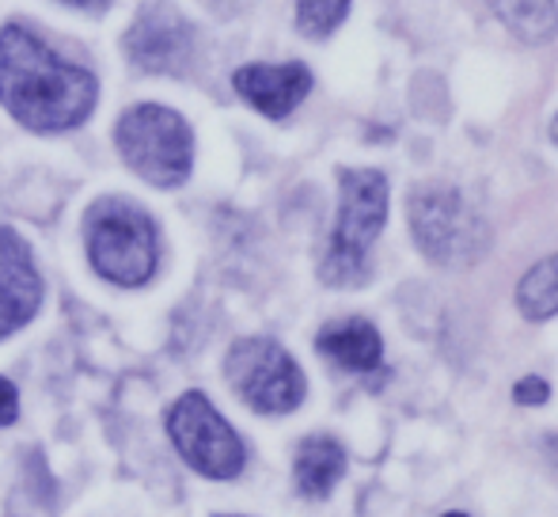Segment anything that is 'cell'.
Masks as SVG:
<instances>
[{"mask_svg":"<svg viewBox=\"0 0 558 517\" xmlns=\"http://www.w3.org/2000/svg\"><path fill=\"white\" fill-rule=\"evenodd\" d=\"M99 99L88 69L58 58L38 35L20 23L0 31V104L15 122L38 133L81 127Z\"/></svg>","mask_w":558,"mask_h":517,"instance_id":"1","label":"cell"},{"mask_svg":"<svg viewBox=\"0 0 558 517\" xmlns=\"http://www.w3.org/2000/svg\"><path fill=\"white\" fill-rule=\"evenodd\" d=\"M388 225V179L376 168L338 171V217L319 278L327 286H361L368 281V252Z\"/></svg>","mask_w":558,"mask_h":517,"instance_id":"2","label":"cell"},{"mask_svg":"<svg viewBox=\"0 0 558 517\" xmlns=\"http://www.w3.org/2000/svg\"><path fill=\"white\" fill-rule=\"evenodd\" d=\"M407 221L418 252L434 266L463 270L478 263L490 248V225L452 183H418L407 194Z\"/></svg>","mask_w":558,"mask_h":517,"instance_id":"3","label":"cell"},{"mask_svg":"<svg viewBox=\"0 0 558 517\" xmlns=\"http://www.w3.org/2000/svg\"><path fill=\"white\" fill-rule=\"evenodd\" d=\"M88 258L114 286H145L156 274V225L125 199H99L84 217Z\"/></svg>","mask_w":558,"mask_h":517,"instance_id":"4","label":"cell"},{"mask_svg":"<svg viewBox=\"0 0 558 517\" xmlns=\"http://www.w3.org/2000/svg\"><path fill=\"white\" fill-rule=\"evenodd\" d=\"M118 153L153 187H179L191 176L194 137L183 115L160 104H137L118 119Z\"/></svg>","mask_w":558,"mask_h":517,"instance_id":"5","label":"cell"},{"mask_svg":"<svg viewBox=\"0 0 558 517\" xmlns=\"http://www.w3.org/2000/svg\"><path fill=\"white\" fill-rule=\"evenodd\" d=\"M225 373L243 404L263 414L296 411L304 404V392H308L301 365L274 339H240L228 350Z\"/></svg>","mask_w":558,"mask_h":517,"instance_id":"6","label":"cell"},{"mask_svg":"<svg viewBox=\"0 0 558 517\" xmlns=\"http://www.w3.org/2000/svg\"><path fill=\"white\" fill-rule=\"evenodd\" d=\"M168 430L175 449L183 453V460L194 472L209 476V480H232L243 472V442L232 426L217 414V407L209 404L202 392H186L168 414Z\"/></svg>","mask_w":558,"mask_h":517,"instance_id":"7","label":"cell"},{"mask_svg":"<svg viewBox=\"0 0 558 517\" xmlns=\"http://www.w3.org/2000/svg\"><path fill=\"white\" fill-rule=\"evenodd\" d=\"M125 53L145 73H183L194 53V27L168 0H148L125 31Z\"/></svg>","mask_w":558,"mask_h":517,"instance_id":"8","label":"cell"},{"mask_svg":"<svg viewBox=\"0 0 558 517\" xmlns=\"http://www.w3.org/2000/svg\"><path fill=\"white\" fill-rule=\"evenodd\" d=\"M43 301V278L20 232L0 229V339L31 324Z\"/></svg>","mask_w":558,"mask_h":517,"instance_id":"9","label":"cell"},{"mask_svg":"<svg viewBox=\"0 0 558 517\" xmlns=\"http://www.w3.org/2000/svg\"><path fill=\"white\" fill-rule=\"evenodd\" d=\"M235 92L255 107L266 119H286L304 104L312 92V69L301 61H286V65H243L232 76Z\"/></svg>","mask_w":558,"mask_h":517,"instance_id":"10","label":"cell"},{"mask_svg":"<svg viewBox=\"0 0 558 517\" xmlns=\"http://www.w3.org/2000/svg\"><path fill=\"white\" fill-rule=\"evenodd\" d=\"M316 350L345 373H376L384 365V342L368 320H335L316 335Z\"/></svg>","mask_w":558,"mask_h":517,"instance_id":"11","label":"cell"},{"mask_svg":"<svg viewBox=\"0 0 558 517\" xmlns=\"http://www.w3.org/2000/svg\"><path fill=\"white\" fill-rule=\"evenodd\" d=\"M345 472V453L335 437H304L301 449H296V465H293V476H296V491L304 498H324L331 495V488L342 480Z\"/></svg>","mask_w":558,"mask_h":517,"instance_id":"12","label":"cell"},{"mask_svg":"<svg viewBox=\"0 0 558 517\" xmlns=\"http://www.w3.org/2000/svg\"><path fill=\"white\" fill-rule=\"evenodd\" d=\"M486 4L524 46L551 43L558 31V0H486Z\"/></svg>","mask_w":558,"mask_h":517,"instance_id":"13","label":"cell"},{"mask_svg":"<svg viewBox=\"0 0 558 517\" xmlns=\"http://www.w3.org/2000/svg\"><path fill=\"white\" fill-rule=\"evenodd\" d=\"M517 309L529 320L558 316V252L536 263L517 286Z\"/></svg>","mask_w":558,"mask_h":517,"instance_id":"14","label":"cell"},{"mask_svg":"<svg viewBox=\"0 0 558 517\" xmlns=\"http://www.w3.org/2000/svg\"><path fill=\"white\" fill-rule=\"evenodd\" d=\"M353 0H296V27L308 38H331L350 15Z\"/></svg>","mask_w":558,"mask_h":517,"instance_id":"15","label":"cell"},{"mask_svg":"<svg viewBox=\"0 0 558 517\" xmlns=\"http://www.w3.org/2000/svg\"><path fill=\"white\" fill-rule=\"evenodd\" d=\"M547 396H551V388H547L544 377H524V381H517V388H513V399H517V404H524V407L547 404Z\"/></svg>","mask_w":558,"mask_h":517,"instance_id":"16","label":"cell"},{"mask_svg":"<svg viewBox=\"0 0 558 517\" xmlns=\"http://www.w3.org/2000/svg\"><path fill=\"white\" fill-rule=\"evenodd\" d=\"M15 414H20V396H15V385L0 377V426L15 422Z\"/></svg>","mask_w":558,"mask_h":517,"instance_id":"17","label":"cell"},{"mask_svg":"<svg viewBox=\"0 0 558 517\" xmlns=\"http://www.w3.org/2000/svg\"><path fill=\"white\" fill-rule=\"evenodd\" d=\"M61 4L81 8V12H107V8H111V0H61Z\"/></svg>","mask_w":558,"mask_h":517,"instance_id":"18","label":"cell"},{"mask_svg":"<svg viewBox=\"0 0 558 517\" xmlns=\"http://www.w3.org/2000/svg\"><path fill=\"white\" fill-rule=\"evenodd\" d=\"M544 453H547V460H551V468L558 472V434H555V437H547V442H544Z\"/></svg>","mask_w":558,"mask_h":517,"instance_id":"19","label":"cell"},{"mask_svg":"<svg viewBox=\"0 0 558 517\" xmlns=\"http://www.w3.org/2000/svg\"><path fill=\"white\" fill-rule=\"evenodd\" d=\"M551 137H555V145H558V115H555V122H551Z\"/></svg>","mask_w":558,"mask_h":517,"instance_id":"20","label":"cell"},{"mask_svg":"<svg viewBox=\"0 0 558 517\" xmlns=\"http://www.w3.org/2000/svg\"><path fill=\"white\" fill-rule=\"evenodd\" d=\"M441 517H468V514H441Z\"/></svg>","mask_w":558,"mask_h":517,"instance_id":"21","label":"cell"}]
</instances>
